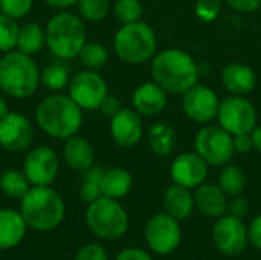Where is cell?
Instances as JSON below:
<instances>
[{"instance_id": "cell-46", "label": "cell", "mask_w": 261, "mask_h": 260, "mask_svg": "<svg viewBox=\"0 0 261 260\" xmlns=\"http://www.w3.org/2000/svg\"><path fill=\"white\" fill-rule=\"evenodd\" d=\"M9 113V107H8V103L3 97H0V120L3 116H6Z\"/></svg>"}, {"instance_id": "cell-33", "label": "cell", "mask_w": 261, "mask_h": 260, "mask_svg": "<svg viewBox=\"0 0 261 260\" xmlns=\"http://www.w3.org/2000/svg\"><path fill=\"white\" fill-rule=\"evenodd\" d=\"M113 12L115 17L122 23H133L139 21L144 12L141 0H116L113 5Z\"/></svg>"}, {"instance_id": "cell-11", "label": "cell", "mask_w": 261, "mask_h": 260, "mask_svg": "<svg viewBox=\"0 0 261 260\" xmlns=\"http://www.w3.org/2000/svg\"><path fill=\"white\" fill-rule=\"evenodd\" d=\"M213 241L222 254L229 257L240 256L249 244L248 228L243 219L232 215L219 218L213 227Z\"/></svg>"}, {"instance_id": "cell-6", "label": "cell", "mask_w": 261, "mask_h": 260, "mask_svg": "<svg viewBox=\"0 0 261 260\" xmlns=\"http://www.w3.org/2000/svg\"><path fill=\"white\" fill-rule=\"evenodd\" d=\"M158 48L156 34L145 21L122 25L113 38L116 55L128 64H141L154 57Z\"/></svg>"}, {"instance_id": "cell-17", "label": "cell", "mask_w": 261, "mask_h": 260, "mask_svg": "<svg viewBox=\"0 0 261 260\" xmlns=\"http://www.w3.org/2000/svg\"><path fill=\"white\" fill-rule=\"evenodd\" d=\"M110 135L113 141L124 149L136 146L142 138V120L133 109H121L110 118Z\"/></svg>"}, {"instance_id": "cell-34", "label": "cell", "mask_w": 261, "mask_h": 260, "mask_svg": "<svg viewBox=\"0 0 261 260\" xmlns=\"http://www.w3.org/2000/svg\"><path fill=\"white\" fill-rule=\"evenodd\" d=\"M76 5L81 18L87 21L102 20L110 9V0H78Z\"/></svg>"}, {"instance_id": "cell-14", "label": "cell", "mask_w": 261, "mask_h": 260, "mask_svg": "<svg viewBox=\"0 0 261 260\" xmlns=\"http://www.w3.org/2000/svg\"><path fill=\"white\" fill-rule=\"evenodd\" d=\"M217 93L205 84H196L184 93L182 109L184 113L194 123L206 124L217 116L219 112Z\"/></svg>"}, {"instance_id": "cell-22", "label": "cell", "mask_w": 261, "mask_h": 260, "mask_svg": "<svg viewBox=\"0 0 261 260\" xmlns=\"http://www.w3.org/2000/svg\"><path fill=\"white\" fill-rule=\"evenodd\" d=\"M63 158L66 164L76 170V172H86L90 167H93L95 162V152L92 144L81 138V136H70L66 139L63 147Z\"/></svg>"}, {"instance_id": "cell-8", "label": "cell", "mask_w": 261, "mask_h": 260, "mask_svg": "<svg viewBox=\"0 0 261 260\" xmlns=\"http://www.w3.org/2000/svg\"><path fill=\"white\" fill-rule=\"evenodd\" d=\"M194 150L208 162V166L216 167L229 164L236 153L232 135L220 126L202 127L196 133Z\"/></svg>"}, {"instance_id": "cell-38", "label": "cell", "mask_w": 261, "mask_h": 260, "mask_svg": "<svg viewBox=\"0 0 261 260\" xmlns=\"http://www.w3.org/2000/svg\"><path fill=\"white\" fill-rule=\"evenodd\" d=\"M228 211H229V215L243 219L249 211V201L246 198H243L242 195L234 196L232 201L228 202Z\"/></svg>"}, {"instance_id": "cell-30", "label": "cell", "mask_w": 261, "mask_h": 260, "mask_svg": "<svg viewBox=\"0 0 261 260\" xmlns=\"http://www.w3.org/2000/svg\"><path fill=\"white\" fill-rule=\"evenodd\" d=\"M104 169L101 167H90L89 170L84 172L83 184L80 188V196L84 202L90 204L95 199L102 196L101 192V184H102V176H104Z\"/></svg>"}, {"instance_id": "cell-25", "label": "cell", "mask_w": 261, "mask_h": 260, "mask_svg": "<svg viewBox=\"0 0 261 260\" xmlns=\"http://www.w3.org/2000/svg\"><path fill=\"white\" fill-rule=\"evenodd\" d=\"M177 143L176 130L165 123H156L148 129V146L158 156H168Z\"/></svg>"}, {"instance_id": "cell-27", "label": "cell", "mask_w": 261, "mask_h": 260, "mask_svg": "<svg viewBox=\"0 0 261 260\" xmlns=\"http://www.w3.org/2000/svg\"><path fill=\"white\" fill-rule=\"evenodd\" d=\"M219 185L228 196L234 198V196L242 195L246 188L245 172L234 164L223 166V170L220 172V176H219Z\"/></svg>"}, {"instance_id": "cell-16", "label": "cell", "mask_w": 261, "mask_h": 260, "mask_svg": "<svg viewBox=\"0 0 261 260\" xmlns=\"http://www.w3.org/2000/svg\"><path fill=\"white\" fill-rule=\"evenodd\" d=\"M170 176L174 184L197 188L208 176V162L196 152L180 153L170 167Z\"/></svg>"}, {"instance_id": "cell-20", "label": "cell", "mask_w": 261, "mask_h": 260, "mask_svg": "<svg viewBox=\"0 0 261 260\" xmlns=\"http://www.w3.org/2000/svg\"><path fill=\"white\" fill-rule=\"evenodd\" d=\"M26 222L20 211L0 208V250H12L26 236Z\"/></svg>"}, {"instance_id": "cell-3", "label": "cell", "mask_w": 261, "mask_h": 260, "mask_svg": "<svg viewBox=\"0 0 261 260\" xmlns=\"http://www.w3.org/2000/svg\"><path fill=\"white\" fill-rule=\"evenodd\" d=\"M20 213L28 228L44 233L63 222L66 205L60 193L50 185H32L21 198Z\"/></svg>"}, {"instance_id": "cell-43", "label": "cell", "mask_w": 261, "mask_h": 260, "mask_svg": "<svg viewBox=\"0 0 261 260\" xmlns=\"http://www.w3.org/2000/svg\"><path fill=\"white\" fill-rule=\"evenodd\" d=\"M232 139H234V149L237 153H248L251 149H254L251 133H240V135L232 136Z\"/></svg>"}, {"instance_id": "cell-10", "label": "cell", "mask_w": 261, "mask_h": 260, "mask_svg": "<svg viewBox=\"0 0 261 260\" xmlns=\"http://www.w3.org/2000/svg\"><path fill=\"white\" fill-rule=\"evenodd\" d=\"M144 236L148 248L153 253L159 256H168L180 245L182 230L179 221L164 211L148 219Z\"/></svg>"}, {"instance_id": "cell-32", "label": "cell", "mask_w": 261, "mask_h": 260, "mask_svg": "<svg viewBox=\"0 0 261 260\" xmlns=\"http://www.w3.org/2000/svg\"><path fill=\"white\" fill-rule=\"evenodd\" d=\"M20 26L15 18H11L0 12V52H9L17 48Z\"/></svg>"}, {"instance_id": "cell-9", "label": "cell", "mask_w": 261, "mask_h": 260, "mask_svg": "<svg viewBox=\"0 0 261 260\" xmlns=\"http://www.w3.org/2000/svg\"><path fill=\"white\" fill-rule=\"evenodd\" d=\"M217 120L219 126L232 136L251 133L257 126V110L254 104L243 95H232L220 103Z\"/></svg>"}, {"instance_id": "cell-18", "label": "cell", "mask_w": 261, "mask_h": 260, "mask_svg": "<svg viewBox=\"0 0 261 260\" xmlns=\"http://www.w3.org/2000/svg\"><path fill=\"white\" fill-rule=\"evenodd\" d=\"M132 101L139 115L154 116L167 107V92L156 81H145L135 89Z\"/></svg>"}, {"instance_id": "cell-29", "label": "cell", "mask_w": 261, "mask_h": 260, "mask_svg": "<svg viewBox=\"0 0 261 260\" xmlns=\"http://www.w3.org/2000/svg\"><path fill=\"white\" fill-rule=\"evenodd\" d=\"M69 69L63 63H52L40 72V83L54 92L69 86Z\"/></svg>"}, {"instance_id": "cell-1", "label": "cell", "mask_w": 261, "mask_h": 260, "mask_svg": "<svg viewBox=\"0 0 261 260\" xmlns=\"http://www.w3.org/2000/svg\"><path fill=\"white\" fill-rule=\"evenodd\" d=\"M151 75L167 93H185L199 81V67L182 49L168 48L153 57Z\"/></svg>"}, {"instance_id": "cell-4", "label": "cell", "mask_w": 261, "mask_h": 260, "mask_svg": "<svg viewBox=\"0 0 261 260\" xmlns=\"http://www.w3.org/2000/svg\"><path fill=\"white\" fill-rule=\"evenodd\" d=\"M40 84V70L32 57L20 51L5 52L0 58V89L17 100L29 98Z\"/></svg>"}, {"instance_id": "cell-21", "label": "cell", "mask_w": 261, "mask_h": 260, "mask_svg": "<svg viewBox=\"0 0 261 260\" xmlns=\"http://www.w3.org/2000/svg\"><path fill=\"white\" fill-rule=\"evenodd\" d=\"M222 84L232 95H246L255 89L257 75L245 63H229L222 70Z\"/></svg>"}, {"instance_id": "cell-35", "label": "cell", "mask_w": 261, "mask_h": 260, "mask_svg": "<svg viewBox=\"0 0 261 260\" xmlns=\"http://www.w3.org/2000/svg\"><path fill=\"white\" fill-rule=\"evenodd\" d=\"M34 0H0V12L11 18H23L32 9Z\"/></svg>"}, {"instance_id": "cell-44", "label": "cell", "mask_w": 261, "mask_h": 260, "mask_svg": "<svg viewBox=\"0 0 261 260\" xmlns=\"http://www.w3.org/2000/svg\"><path fill=\"white\" fill-rule=\"evenodd\" d=\"M49 6L52 8H60V9H66L69 6H73L78 3V0H44Z\"/></svg>"}, {"instance_id": "cell-2", "label": "cell", "mask_w": 261, "mask_h": 260, "mask_svg": "<svg viewBox=\"0 0 261 260\" xmlns=\"http://www.w3.org/2000/svg\"><path fill=\"white\" fill-rule=\"evenodd\" d=\"M35 120L46 135L66 141L80 132L83 124V109L69 95L54 93L38 104Z\"/></svg>"}, {"instance_id": "cell-7", "label": "cell", "mask_w": 261, "mask_h": 260, "mask_svg": "<svg viewBox=\"0 0 261 260\" xmlns=\"http://www.w3.org/2000/svg\"><path fill=\"white\" fill-rule=\"evenodd\" d=\"M86 224L96 238L116 241L128 230V215L118 199L101 196L89 204Z\"/></svg>"}, {"instance_id": "cell-26", "label": "cell", "mask_w": 261, "mask_h": 260, "mask_svg": "<svg viewBox=\"0 0 261 260\" xmlns=\"http://www.w3.org/2000/svg\"><path fill=\"white\" fill-rule=\"evenodd\" d=\"M46 44V31L38 23H24L20 26L18 38H17V49L23 54L34 55L43 49Z\"/></svg>"}, {"instance_id": "cell-36", "label": "cell", "mask_w": 261, "mask_h": 260, "mask_svg": "<svg viewBox=\"0 0 261 260\" xmlns=\"http://www.w3.org/2000/svg\"><path fill=\"white\" fill-rule=\"evenodd\" d=\"M223 0H197L196 15L203 21H213L219 17Z\"/></svg>"}, {"instance_id": "cell-5", "label": "cell", "mask_w": 261, "mask_h": 260, "mask_svg": "<svg viewBox=\"0 0 261 260\" xmlns=\"http://www.w3.org/2000/svg\"><path fill=\"white\" fill-rule=\"evenodd\" d=\"M46 44L60 60L78 57L87 43V32L83 20L67 11L52 15L46 25Z\"/></svg>"}, {"instance_id": "cell-28", "label": "cell", "mask_w": 261, "mask_h": 260, "mask_svg": "<svg viewBox=\"0 0 261 260\" xmlns=\"http://www.w3.org/2000/svg\"><path fill=\"white\" fill-rule=\"evenodd\" d=\"M31 188V182L24 176L23 172L18 170H5L0 175V190L3 195L12 199H21L28 190Z\"/></svg>"}, {"instance_id": "cell-31", "label": "cell", "mask_w": 261, "mask_h": 260, "mask_svg": "<svg viewBox=\"0 0 261 260\" xmlns=\"http://www.w3.org/2000/svg\"><path fill=\"white\" fill-rule=\"evenodd\" d=\"M81 64L89 70H99L109 61V51L101 43H86L78 54Z\"/></svg>"}, {"instance_id": "cell-23", "label": "cell", "mask_w": 261, "mask_h": 260, "mask_svg": "<svg viewBox=\"0 0 261 260\" xmlns=\"http://www.w3.org/2000/svg\"><path fill=\"white\" fill-rule=\"evenodd\" d=\"M194 205V195L190 188L179 184H173L164 195V211L177 221H184L191 216Z\"/></svg>"}, {"instance_id": "cell-37", "label": "cell", "mask_w": 261, "mask_h": 260, "mask_svg": "<svg viewBox=\"0 0 261 260\" xmlns=\"http://www.w3.org/2000/svg\"><path fill=\"white\" fill-rule=\"evenodd\" d=\"M75 260H109L107 253L99 244H87L78 250Z\"/></svg>"}, {"instance_id": "cell-15", "label": "cell", "mask_w": 261, "mask_h": 260, "mask_svg": "<svg viewBox=\"0 0 261 260\" xmlns=\"http://www.w3.org/2000/svg\"><path fill=\"white\" fill-rule=\"evenodd\" d=\"M34 139V127L31 121L18 113L11 112L0 120V147L6 152H23Z\"/></svg>"}, {"instance_id": "cell-45", "label": "cell", "mask_w": 261, "mask_h": 260, "mask_svg": "<svg viewBox=\"0 0 261 260\" xmlns=\"http://www.w3.org/2000/svg\"><path fill=\"white\" fill-rule=\"evenodd\" d=\"M251 136H252V144H254V149L261 153V126H255L254 130L251 132Z\"/></svg>"}, {"instance_id": "cell-39", "label": "cell", "mask_w": 261, "mask_h": 260, "mask_svg": "<svg viewBox=\"0 0 261 260\" xmlns=\"http://www.w3.org/2000/svg\"><path fill=\"white\" fill-rule=\"evenodd\" d=\"M99 109L102 110V113H104V115H107V116H110V118H112V116H115V115L122 109V104H121L119 98H116L115 95L107 93V97L102 100V103H101Z\"/></svg>"}, {"instance_id": "cell-41", "label": "cell", "mask_w": 261, "mask_h": 260, "mask_svg": "<svg viewBox=\"0 0 261 260\" xmlns=\"http://www.w3.org/2000/svg\"><path fill=\"white\" fill-rule=\"evenodd\" d=\"M226 3L239 12H254L261 6V0H226Z\"/></svg>"}, {"instance_id": "cell-19", "label": "cell", "mask_w": 261, "mask_h": 260, "mask_svg": "<svg viewBox=\"0 0 261 260\" xmlns=\"http://www.w3.org/2000/svg\"><path fill=\"white\" fill-rule=\"evenodd\" d=\"M194 205L206 218L219 219L228 211V195L216 184H200L194 188Z\"/></svg>"}, {"instance_id": "cell-40", "label": "cell", "mask_w": 261, "mask_h": 260, "mask_svg": "<svg viewBox=\"0 0 261 260\" xmlns=\"http://www.w3.org/2000/svg\"><path fill=\"white\" fill-rule=\"evenodd\" d=\"M115 260H153L151 254L147 253L145 250L142 248H136V247H132V248H125L122 250Z\"/></svg>"}, {"instance_id": "cell-42", "label": "cell", "mask_w": 261, "mask_h": 260, "mask_svg": "<svg viewBox=\"0 0 261 260\" xmlns=\"http://www.w3.org/2000/svg\"><path fill=\"white\" fill-rule=\"evenodd\" d=\"M249 244H252L257 250H261V215L254 218L248 228Z\"/></svg>"}, {"instance_id": "cell-12", "label": "cell", "mask_w": 261, "mask_h": 260, "mask_svg": "<svg viewBox=\"0 0 261 260\" xmlns=\"http://www.w3.org/2000/svg\"><path fill=\"white\" fill-rule=\"evenodd\" d=\"M69 97L86 110L99 109L102 100L107 97V83L96 70H83L73 75L67 86Z\"/></svg>"}, {"instance_id": "cell-24", "label": "cell", "mask_w": 261, "mask_h": 260, "mask_svg": "<svg viewBox=\"0 0 261 260\" xmlns=\"http://www.w3.org/2000/svg\"><path fill=\"white\" fill-rule=\"evenodd\" d=\"M133 187V178L128 170L115 167L104 172L101 192L102 196L112 199H122L125 198Z\"/></svg>"}, {"instance_id": "cell-13", "label": "cell", "mask_w": 261, "mask_h": 260, "mask_svg": "<svg viewBox=\"0 0 261 260\" xmlns=\"http://www.w3.org/2000/svg\"><path fill=\"white\" fill-rule=\"evenodd\" d=\"M60 172V159L54 149L38 146L28 152L23 162V173L31 185H50Z\"/></svg>"}]
</instances>
